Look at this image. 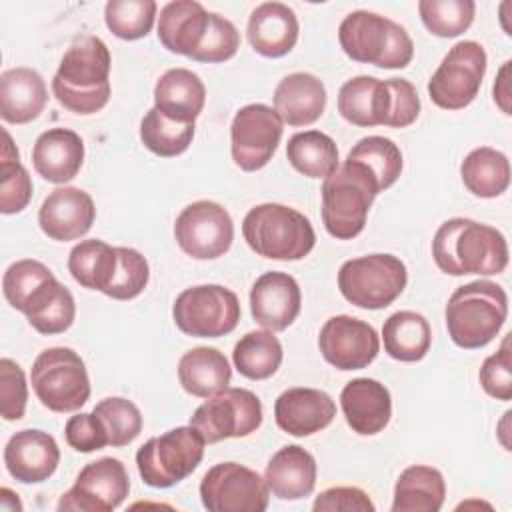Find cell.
<instances>
[{"label":"cell","instance_id":"obj_1","mask_svg":"<svg viewBox=\"0 0 512 512\" xmlns=\"http://www.w3.org/2000/svg\"><path fill=\"white\" fill-rule=\"evenodd\" d=\"M432 258L450 276L500 274L508 266L504 234L470 218H450L432 238Z\"/></svg>","mask_w":512,"mask_h":512},{"label":"cell","instance_id":"obj_2","mask_svg":"<svg viewBox=\"0 0 512 512\" xmlns=\"http://www.w3.org/2000/svg\"><path fill=\"white\" fill-rule=\"evenodd\" d=\"M110 64V50L102 38H76L52 78L54 98L74 114L102 110L110 100Z\"/></svg>","mask_w":512,"mask_h":512},{"label":"cell","instance_id":"obj_3","mask_svg":"<svg viewBox=\"0 0 512 512\" xmlns=\"http://www.w3.org/2000/svg\"><path fill=\"white\" fill-rule=\"evenodd\" d=\"M508 316V296L492 280H474L458 286L448 298L444 318L452 342L474 350L490 344Z\"/></svg>","mask_w":512,"mask_h":512},{"label":"cell","instance_id":"obj_4","mask_svg":"<svg viewBox=\"0 0 512 512\" xmlns=\"http://www.w3.org/2000/svg\"><path fill=\"white\" fill-rule=\"evenodd\" d=\"M320 192L326 232L336 240H352L364 230L368 210L380 188L360 162L346 158L324 178Z\"/></svg>","mask_w":512,"mask_h":512},{"label":"cell","instance_id":"obj_5","mask_svg":"<svg viewBox=\"0 0 512 512\" xmlns=\"http://www.w3.org/2000/svg\"><path fill=\"white\" fill-rule=\"evenodd\" d=\"M344 54L378 68H406L414 58V42L398 22L368 10L350 12L338 26Z\"/></svg>","mask_w":512,"mask_h":512},{"label":"cell","instance_id":"obj_6","mask_svg":"<svg viewBox=\"0 0 512 512\" xmlns=\"http://www.w3.org/2000/svg\"><path fill=\"white\" fill-rule=\"evenodd\" d=\"M242 236L250 250L270 260H302L316 244L310 220L284 204L266 202L248 210Z\"/></svg>","mask_w":512,"mask_h":512},{"label":"cell","instance_id":"obj_7","mask_svg":"<svg viewBox=\"0 0 512 512\" xmlns=\"http://www.w3.org/2000/svg\"><path fill=\"white\" fill-rule=\"evenodd\" d=\"M36 398L52 412H76L90 398V378L78 352L66 346L42 350L30 372Z\"/></svg>","mask_w":512,"mask_h":512},{"label":"cell","instance_id":"obj_8","mask_svg":"<svg viewBox=\"0 0 512 512\" xmlns=\"http://www.w3.org/2000/svg\"><path fill=\"white\" fill-rule=\"evenodd\" d=\"M204 446L206 442L194 426L166 430L138 448V474L152 488H170L198 468L204 458Z\"/></svg>","mask_w":512,"mask_h":512},{"label":"cell","instance_id":"obj_9","mask_svg":"<svg viewBox=\"0 0 512 512\" xmlns=\"http://www.w3.org/2000/svg\"><path fill=\"white\" fill-rule=\"evenodd\" d=\"M406 264L394 254H368L346 260L338 270L340 294L364 310L390 306L406 288Z\"/></svg>","mask_w":512,"mask_h":512},{"label":"cell","instance_id":"obj_10","mask_svg":"<svg viewBox=\"0 0 512 512\" xmlns=\"http://www.w3.org/2000/svg\"><path fill=\"white\" fill-rule=\"evenodd\" d=\"M238 296L220 284H200L182 290L172 306V318L180 332L196 338L230 334L240 322Z\"/></svg>","mask_w":512,"mask_h":512},{"label":"cell","instance_id":"obj_11","mask_svg":"<svg viewBox=\"0 0 512 512\" xmlns=\"http://www.w3.org/2000/svg\"><path fill=\"white\" fill-rule=\"evenodd\" d=\"M488 56L482 44L462 40L454 44L428 80L430 100L444 110H460L478 96Z\"/></svg>","mask_w":512,"mask_h":512},{"label":"cell","instance_id":"obj_12","mask_svg":"<svg viewBox=\"0 0 512 512\" xmlns=\"http://www.w3.org/2000/svg\"><path fill=\"white\" fill-rule=\"evenodd\" d=\"M260 424L262 402L246 388H226L210 396L190 416V426L202 434L206 444L250 436Z\"/></svg>","mask_w":512,"mask_h":512},{"label":"cell","instance_id":"obj_13","mask_svg":"<svg viewBox=\"0 0 512 512\" xmlns=\"http://www.w3.org/2000/svg\"><path fill=\"white\" fill-rule=\"evenodd\" d=\"M268 498L266 480L238 462L214 464L200 480V500L210 512H264Z\"/></svg>","mask_w":512,"mask_h":512},{"label":"cell","instance_id":"obj_14","mask_svg":"<svg viewBox=\"0 0 512 512\" xmlns=\"http://www.w3.org/2000/svg\"><path fill=\"white\" fill-rule=\"evenodd\" d=\"M174 238L180 250L194 260H214L230 250L234 222L222 204L196 200L176 216Z\"/></svg>","mask_w":512,"mask_h":512},{"label":"cell","instance_id":"obj_15","mask_svg":"<svg viewBox=\"0 0 512 512\" xmlns=\"http://www.w3.org/2000/svg\"><path fill=\"white\" fill-rule=\"evenodd\" d=\"M284 122L266 104L242 106L230 124V152L234 164L244 172L264 168L282 138Z\"/></svg>","mask_w":512,"mask_h":512},{"label":"cell","instance_id":"obj_16","mask_svg":"<svg viewBox=\"0 0 512 512\" xmlns=\"http://www.w3.org/2000/svg\"><path fill=\"white\" fill-rule=\"evenodd\" d=\"M130 492V478L118 458L106 456L88 462L76 476L74 486L58 500L60 512H112Z\"/></svg>","mask_w":512,"mask_h":512},{"label":"cell","instance_id":"obj_17","mask_svg":"<svg viewBox=\"0 0 512 512\" xmlns=\"http://www.w3.org/2000/svg\"><path fill=\"white\" fill-rule=\"evenodd\" d=\"M322 358L338 370H360L380 352L378 332L364 320L340 314L324 322L318 334Z\"/></svg>","mask_w":512,"mask_h":512},{"label":"cell","instance_id":"obj_18","mask_svg":"<svg viewBox=\"0 0 512 512\" xmlns=\"http://www.w3.org/2000/svg\"><path fill=\"white\" fill-rule=\"evenodd\" d=\"M96 206L88 192L76 186H58L38 210L40 230L56 242L76 240L92 228Z\"/></svg>","mask_w":512,"mask_h":512},{"label":"cell","instance_id":"obj_19","mask_svg":"<svg viewBox=\"0 0 512 512\" xmlns=\"http://www.w3.org/2000/svg\"><path fill=\"white\" fill-rule=\"evenodd\" d=\"M302 294L294 276L286 272H264L250 290V312L264 330L282 332L300 314Z\"/></svg>","mask_w":512,"mask_h":512},{"label":"cell","instance_id":"obj_20","mask_svg":"<svg viewBox=\"0 0 512 512\" xmlns=\"http://www.w3.org/2000/svg\"><path fill=\"white\" fill-rule=\"evenodd\" d=\"M60 462V448L48 432L26 428L10 436L4 446V466L22 484L48 480Z\"/></svg>","mask_w":512,"mask_h":512},{"label":"cell","instance_id":"obj_21","mask_svg":"<svg viewBox=\"0 0 512 512\" xmlns=\"http://www.w3.org/2000/svg\"><path fill=\"white\" fill-rule=\"evenodd\" d=\"M336 416V404L324 390L318 388H288L274 402V420L280 430L290 436H312Z\"/></svg>","mask_w":512,"mask_h":512},{"label":"cell","instance_id":"obj_22","mask_svg":"<svg viewBox=\"0 0 512 512\" xmlns=\"http://www.w3.org/2000/svg\"><path fill=\"white\" fill-rule=\"evenodd\" d=\"M346 424L360 436L382 432L392 416L390 390L374 378H354L340 392Z\"/></svg>","mask_w":512,"mask_h":512},{"label":"cell","instance_id":"obj_23","mask_svg":"<svg viewBox=\"0 0 512 512\" xmlns=\"http://www.w3.org/2000/svg\"><path fill=\"white\" fill-rule=\"evenodd\" d=\"M298 18L294 10L282 2L258 4L250 18L246 36L254 52L266 58L288 54L298 42Z\"/></svg>","mask_w":512,"mask_h":512},{"label":"cell","instance_id":"obj_24","mask_svg":"<svg viewBox=\"0 0 512 512\" xmlns=\"http://www.w3.org/2000/svg\"><path fill=\"white\" fill-rule=\"evenodd\" d=\"M84 162V142L68 128L42 132L32 146L34 170L52 184H66L80 172Z\"/></svg>","mask_w":512,"mask_h":512},{"label":"cell","instance_id":"obj_25","mask_svg":"<svg viewBox=\"0 0 512 512\" xmlns=\"http://www.w3.org/2000/svg\"><path fill=\"white\" fill-rule=\"evenodd\" d=\"M274 110L288 126H310L326 108V86L310 72L284 76L274 90Z\"/></svg>","mask_w":512,"mask_h":512},{"label":"cell","instance_id":"obj_26","mask_svg":"<svg viewBox=\"0 0 512 512\" xmlns=\"http://www.w3.org/2000/svg\"><path fill=\"white\" fill-rule=\"evenodd\" d=\"M48 102L44 78L26 66L0 74V116L8 124H28L40 116Z\"/></svg>","mask_w":512,"mask_h":512},{"label":"cell","instance_id":"obj_27","mask_svg":"<svg viewBox=\"0 0 512 512\" xmlns=\"http://www.w3.org/2000/svg\"><path fill=\"white\" fill-rule=\"evenodd\" d=\"M390 106L388 82L374 76H354L338 90V112L354 126H386Z\"/></svg>","mask_w":512,"mask_h":512},{"label":"cell","instance_id":"obj_28","mask_svg":"<svg viewBox=\"0 0 512 512\" xmlns=\"http://www.w3.org/2000/svg\"><path fill=\"white\" fill-rule=\"evenodd\" d=\"M316 460L298 444L280 448L266 464L264 480L272 496L280 500H302L316 486Z\"/></svg>","mask_w":512,"mask_h":512},{"label":"cell","instance_id":"obj_29","mask_svg":"<svg viewBox=\"0 0 512 512\" xmlns=\"http://www.w3.org/2000/svg\"><path fill=\"white\" fill-rule=\"evenodd\" d=\"M210 22V12L194 0L168 2L158 16V40L174 52L192 58L198 50Z\"/></svg>","mask_w":512,"mask_h":512},{"label":"cell","instance_id":"obj_30","mask_svg":"<svg viewBox=\"0 0 512 512\" xmlns=\"http://www.w3.org/2000/svg\"><path fill=\"white\" fill-rule=\"evenodd\" d=\"M204 102V82L188 68H170L156 80L154 108L170 120L182 124L194 122L200 116Z\"/></svg>","mask_w":512,"mask_h":512},{"label":"cell","instance_id":"obj_31","mask_svg":"<svg viewBox=\"0 0 512 512\" xmlns=\"http://www.w3.org/2000/svg\"><path fill=\"white\" fill-rule=\"evenodd\" d=\"M178 380L188 394L210 398L228 388L232 368L218 348L196 346L182 354L178 362Z\"/></svg>","mask_w":512,"mask_h":512},{"label":"cell","instance_id":"obj_32","mask_svg":"<svg viewBox=\"0 0 512 512\" xmlns=\"http://www.w3.org/2000/svg\"><path fill=\"white\" fill-rule=\"evenodd\" d=\"M446 498V482L440 470L424 464L408 466L394 486L392 512H438Z\"/></svg>","mask_w":512,"mask_h":512},{"label":"cell","instance_id":"obj_33","mask_svg":"<svg viewBox=\"0 0 512 512\" xmlns=\"http://www.w3.org/2000/svg\"><path fill=\"white\" fill-rule=\"evenodd\" d=\"M382 340L390 358L400 362H418L430 350L432 330L422 314L400 310L388 316L384 322Z\"/></svg>","mask_w":512,"mask_h":512},{"label":"cell","instance_id":"obj_34","mask_svg":"<svg viewBox=\"0 0 512 512\" xmlns=\"http://www.w3.org/2000/svg\"><path fill=\"white\" fill-rule=\"evenodd\" d=\"M460 176L474 196L496 198L510 186V160L496 148L480 146L466 154L460 164Z\"/></svg>","mask_w":512,"mask_h":512},{"label":"cell","instance_id":"obj_35","mask_svg":"<svg viewBox=\"0 0 512 512\" xmlns=\"http://www.w3.org/2000/svg\"><path fill=\"white\" fill-rule=\"evenodd\" d=\"M118 268V252L104 240L90 238L78 242L68 254V272L72 278L88 288L106 294Z\"/></svg>","mask_w":512,"mask_h":512},{"label":"cell","instance_id":"obj_36","mask_svg":"<svg viewBox=\"0 0 512 512\" xmlns=\"http://www.w3.org/2000/svg\"><path fill=\"white\" fill-rule=\"evenodd\" d=\"M286 158L306 178H328L338 168L336 142L320 130H304L290 136Z\"/></svg>","mask_w":512,"mask_h":512},{"label":"cell","instance_id":"obj_37","mask_svg":"<svg viewBox=\"0 0 512 512\" xmlns=\"http://www.w3.org/2000/svg\"><path fill=\"white\" fill-rule=\"evenodd\" d=\"M282 344L272 330H252L244 334L232 352L234 368L250 380H266L282 364Z\"/></svg>","mask_w":512,"mask_h":512},{"label":"cell","instance_id":"obj_38","mask_svg":"<svg viewBox=\"0 0 512 512\" xmlns=\"http://www.w3.org/2000/svg\"><path fill=\"white\" fill-rule=\"evenodd\" d=\"M194 122L182 124L166 118L158 108H150L140 122V140L156 156L172 158L188 150L194 138Z\"/></svg>","mask_w":512,"mask_h":512},{"label":"cell","instance_id":"obj_39","mask_svg":"<svg viewBox=\"0 0 512 512\" xmlns=\"http://www.w3.org/2000/svg\"><path fill=\"white\" fill-rule=\"evenodd\" d=\"M346 158L360 162L374 176L380 192L388 190L402 172V152L384 136H366L358 140Z\"/></svg>","mask_w":512,"mask_h":512},{"label":"cell","instance_id":"obj_40","mask_svg":"<svg viewBox=\"0 0 512 512\" xmlns=\"http://www.w3.org/2000/svg\"><path fill=\"white\" fill-rule=\"evenodd\" d=\"M2 156H0V212L18 214L32 198V178L20 164L18 148L14 146L8 130H2Z\"/></svg>","mask_w":512,"mask_h":512},{"label":"cell","instance_id":"obj_41","mask_svg":"<svg viewBox=\"0 0 512 512\" xmlns=\"http://www.w3.org/2000/svg\"><path fill=\"white\" fill-rule=\"evenodd\" d=\"M418 12L430 34L454 38L472 26L476 4L472 0H420Z\"/></svg>","mask_w":512,"mask_h":512},{"label":"cell","instance_id":"obj_42","mask_svg":"<svg viewBox=\"0 0 512 512\" xmlns=\"http://www.w3.org/2000/svg\"><path fill=\"white\" fill-rule=\"evenodd\" d=\"M156 8L154 0H110L104 6V22L118 38L140 40L152 30Z\"/></svg>","mask_w":512,"mask_h":512},{"label":"cell","instance_id":"obj_43","mask_svg":"<svg viewBox=\"0 0 512 512\" xmlns=\"http://www.w3.org/2000/svg\"><path fill=\"white\" fill-rule=\"evenodd\" d=\"M92 412L100 418L106 430L108 446H114V448L126 446L134 442L142 432V414L138 406L128 398H120V396L104 398L94 406Z\"/></svg>","mask_w":512,"mask_h":512},{"label":"cell","instance_id":"obj_44","mask_svg":"<svg viewBox=\"0 0 512 512\" xmlns=\"http://www.w3.org/2000/svg\"><path fill=\"white\" fill-rule=\"evenodd\" d=\"M52 276L54 274L46 264L32 258H24L10 264L2 276V292L6 302L20 312L30 294Z\"/></svg>","mask_w":512,"mask_h":512},{"label":"cell","instance_id":"obj_45","mask_svg":"<svg viewBox=\"0 0 512 512\" xmlns=\"http://www.w3.org/2000/svg\"><path fill=\"white\" fill-rule=\"evenodd\" d=\"M116 252L118 268L106 296L114 300H132L144 292L150 278V266L148 260L134 248L116 246Z\"/></svg>","mask_w":512,"mask_h":512},{"label":"cell","instance_id":"obj_46","mask_svg":"<svg viewBox=\"0 0 512 512\" xmlns=\"http://www.w3.org/2000/svg\"><path fill=\"white\" fill-rule=\"evenodd\" d=\"M238 48H240V34L236 26L228 18L216 12H210L208 30L198 50L194 52L192 60L208 62V64L224 62V60H230L238 52Z\"/></svg>","mask_w":512,"mask_h":512},{"label":"cell","instance_id":"obj_47","mask_svg":"<svg viewBox=\"0 0 512 512\" xmlns=\"http://www.w3.org/2000/svg\"><path fill=\"white\" fill-rule=\"evenodd\" d=\"M28 384L24 370L10 358L0 360V414L4 420H20L26 412Z\"/></svg>","mask_w":512,"mask_h":512},{"label":"cell","instance_id":"obj_48","mask_svg":"<svg viewBox=\"0 0 512 512\" xmlns=\"http://www.w3.org/2000/svg\"><path fill=\"white\" fill-rule=\"evenodd\" d=\"M512 356H510V334L502 340L498 352L490 354L478 372L480 386L484 392L496 400L508 402L512 398V372H510Z\"/></svg>","mask_w":512,"mask_h":512},{"label":"cell","instance_id":"obj_49","mask_svg":"<svg viewBox=\"0 0 512 512\" xmlns=\"http://www.w3.org/2000/svg\"><path fill=\"white\" fill-rule=\"evenodd\" d=\"M74 318H76L74 296L66 286H62L58 294L38 314L28 318V322L36 332L52 336V334L66 332L72 326Z\"/></svg>","mask_w":512,"mask_h":512},{"label":"cell","instance_id":"obj_50","mask_svg":"<svg viewBox=\"0 0 512 512\" xmlns=\"http://www.w3.org/2000/svg\"><path fill=\"white\" fill-rule=\"evenodd\" d=\"M64 436L70 448L84 454L108 446L106 430L94 412H80L70 416L64 426Z\"/></svg>","mask_w":512,"mask_h":512},{"label":"cell","instance_id":"obj_51","mask_svg":"<svg viewBox=\"0 0 512 512\" xmlns=\"http://www.w3.org/2000/svg\"><path fill=\"white\" fill-rule=\"evenodd\" d=\"M314 512H374L370 496L356 486H334L320 492L312 504Z\"/></svg>","mask_w":512,"mask_h":512},{"label":"cell","instance_id":"obj_52","mask_svg":"<svg viewBox=\"0 0 512 512\" xmlns=\"http://www.w3.org/2000/svg\"><path fill=\"white\" fill-rule=\"evenodd\" d=\"M388 88L392 96V106H390V116L386 126L390 128H406L410 126L418 114H420V98L412 82L406 78H388Z\"/></svg>","mask_w":512,"mask_h":512},{"label":"cell","instance_id":"obj_53","mask_svg":"<svg viewBox=\"0 0 512 512\" xmlns=\"http://www.w3.org/2000/svg\"><path fill=\"white\" fill-rule=\"evenodd\" d=\"M510 60H506L498 74H496V80H494V86H492V96H494V102L496 106L504 112V114H512V106H510Z\"/></svg>","mask_w":512,"mask_h":512},{"label":"cell","instance_id":"obj_54","mask_svg":"<svg viewBox=\"0 0 512 512\" xmlns=\"http://www.w3.org/2000/svg\"><path fill=\"white\" fill-rule=\"evenodd\" d=\"M0 506H2L4 510H12V512L22 510V504H20V500H18V494H14L10 488H2V490H0Z\"/></svg>","mask_w":512,"mask_h":512}]
</instances>
